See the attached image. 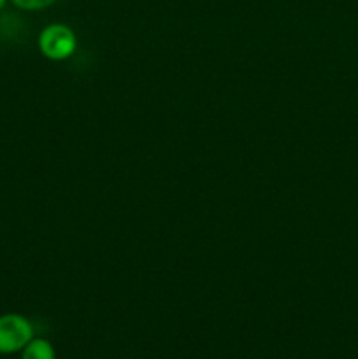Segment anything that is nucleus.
Returning a JSON list of instances; mask_svg holds the SVG:
<instances>
[{"label":"nucleus","mask_w":358,"mask_h":359,"mask_svg":"<svg viewBox=\"0 0 358 359\" xmlns=\"http://www.w3.org/2000/svg\"><path fill=\"white\" fill-rule=\"evenodd\" d=\"M76 34L72 32V28L62 23L49 25L39 35V48H41V53L46 58L55 60V62H60V60H65L69 56H72V53L76 51Z\"/></svg>","instance_id":"1"},{"label":"nucleus","mask_w":358,"mask_h":359,"mask_svg":"<svg viewBox=\"0 0 358 359\" xmlns=\"http://www.w3.org/2000/svg\"><path fill=\"white\" fill-rule=\"evenodd\" d=\"M34 339V328L27 318L20 314L0 316V354H14L23 351Z\"/></svg>","instance_id":"2"},{"label":"nucleus","mask_w":358,"mask_h":359,"mask_svg":"<svg viewBox=\"0 0 358 359\" xmlns=\"http://www.w3.org/2000/svg\"><path fill=\"white\" fill-rule=\"evenodd\" d=\"M21 359H56V354L48 340L32 339L21 351Z\"/></svg>","instance_id":"3"},{"label":"nucleus","mask_w":358,"mask_h":359,"mask_svg":"<svg viewBox=\"0 0 358 359\" xmlns=\"http://www.w3.org/2000/svg\"><path fill=\"white\" fill-rule=\"evenodd\" d=\"M11 2L23 11H41L53 6V4L58 2V0H11Z\"/></svg>","instance_id":"4"},{"label":"nucleus","mask_w":358,"mask_h":359,"mask_svg":"<svg viewBox=\"0 0 358 359\" xmlns=\"http://www.w3.org/2000/svg\"><path fill=\"white\" fill-rule=\"evenodd\" d=\"M6 4H7V0H0V9H4V7H6Z\"/></svg>","instance_id":"5"}]
</instances>
